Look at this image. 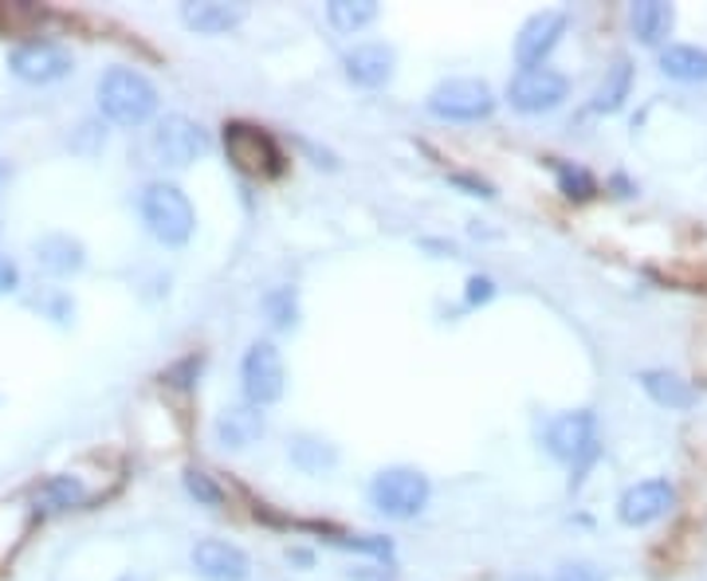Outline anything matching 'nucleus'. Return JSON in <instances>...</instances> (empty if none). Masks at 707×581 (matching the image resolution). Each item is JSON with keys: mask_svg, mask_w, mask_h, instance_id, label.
Segmentation results:
<instances>
[{"mask_svg": "<svg viewBox=\"0 0 707 581\" xmlns=\"http://www.w3.org/2000/svg\"><path fill=\"white\" fill-rule=\"evenodd\" d=\"M566 12H535V16L518 29V39H515V59L523 67H547L550 52L558 47V39L566 36Z\"/></svg>", "mask_w": 707, "mask_h": 581, "instance_id": "f8f14e48", "label": "nucleus"}, {"mask_svg": "<svg viewBox=\"0 0 707 581\" xmlns=\"http://www.w3.org/2000/svg\"><path fill=\"white\" fill-rule=\"evenodd\" d=\"M36 260H39V267L52 275H76L87 263V255H83V244H79V240L56 232V236L36 240Z\"/></svg>", "mask_w": 707, "mask_h": 581, "instance_id": "aec40b11", "label": "nucleus"}, {"mask_svg": "<svg viewBox=\"0 0 707 581\" xmlns=\"http://www.w3.org/2000/svg\"><path fill=\"white\" fill-rule=\"evenodd\" d=\"M150 150L161 166H193L201 153L208 150V130L201 123H193L189 114H166L158 126H153Z\"/></svg>", "mask_w": 707, "mask_h": 581, "instance_id": "6e6552de", "label": "nucleus"}, {"mask_svg": "<svg viewBox=\"0 0 707 581\" xmlns=\"http://www.w3.org/2000/svg\"><path fill=\"white\" fill-rule=\"evenodd\" d=\"M495 111V91L483 79H444L429 94V114L441 123H480Z\"/></svg>", "mask_w": 707, "mask_h": 581, "instance_id": "423d86ee", "label": "nucleus"}, {"mask_svg": "<svg viewBox=\"0 0 707 581\" xmlns=\"http://www.w3.org/2000/svg\"><path fill=\"white\" fill-rule=\"evenodd\" d=\"M292 459L299 464L303 471H322V468H330L334 459H339V452L330 448L327 441H311V436H299V441H292Z\"/></svg>", "mask_w": 707, "mask_h": 581, "instance_id": "393cba45", "label": "nucleus"}, {"mask_svg": "<svg viewBox=\"0 0 707 581\" xmlns=\"http://www.w3.org/2000/svg\"><path fill=\"white\" fill-rule=\"evenodd\" d=\"M566 94H570V83L555 67H523L508 83V103L518 114H550L566 103Z\"/></svg>", "mask_w": 707, "mask_h": 581, "instance_id": "1a4fd4ad", "label": "nucleus"}, {"mask_svg": "<svg viewBox=\"0 0 707 581\" xmlns=\"http://www.w3.org/2000/svg\"><path fill=\"white\" fill-rule=\"evenodd\" d=\"M672 506H676V488H672L669 479L664 476L641 479V483L625 488V495L617 499V519L625 526H652L669 515Z\"/></svg>", "mask_w": 707, "mask_h": 581, "instance_id": "9b49d317", "label": "nucleus"}, {"mask_svg": "<svg viewBox=\"0 0 707 581\" xmlns=\"http://www.w3.org/2000/svg\"><path fill=\"white\" fill-rule=\"evenodd\" d=\"M225 153L244 178H280L283 173V150L272 134L252 123L225 126Z\"/></svg>", "mask_w": 707, "mask_h": 581, "instance_id": "20e7f679", "label": "nucleus"}, {"mask_svg": "<svg viewBox=\"0 0 707 581\" xmlns=\"http://www.w3.org/2000/svg\"><path fill=\"white\" fill-rule=\"evenodd\" d=\"M637 381H641V389L660 405V409H692V405H696L692 381H684V377L672 374V369H645Z\"/></svg>", "mask_w": 707, "mask_h": 581, "instance_id": "f3484780", "label": "nucleus"}, {"mask_svg": "<svg viewBox=\"0 0 707 581\" xmlns=\"http://www.w3.org/2000/svg\"><path fill=\"white\" fill-rule=\"evenodd\" d=\"M672 24H676V12H672V4H660V0H641V4H632L629 9L632 36L649 47L664 44L669 32H672Z\"/></svg>", "mask_w": 707, "mask_h": 581, "instance_id": "a211bd4d", "label": "nucleus"}, {"mask_svg": "<svg viewBox=\"0 0 707 581\" xmlns=\"http://www.w3.org/2000/svg\"><path fill=\"white\" fill-rule=\"evenodd\" d=\"M0 181H4V166H0Z\"/></svg>", "mask_w": 707, "mask_h": 581, "instance_id": "2f4dec72", "label": "nucleus"}, {"mask_svg": "<svg viewBox=\"0 0 707 581\" xmlns=\"http://www.w3.org/2000/svg\"><path fill=\"white\" fill-rule=\"evenodd\" d=\"M9 67L12 76L24 79V83H56V79L71 76V52L52 39H28V44H20L9 52Z\"/></svg>", "mask_w": 707, "mask_h": 581, "instance_id": "9d476101", "label": "nucleus"}, {"mask_svg": "<svg viewBox=\"0 0 707 581\" xmlns=\"http://www.w3.org/2000/svg\"><path fill=\"white\" fill-rule=\"evenodd\" d=\"M629 91H632V64H629V59H617V64L605 71L602 87L594 91V111L597 114L622 111L625 99H629Z\"/></svg>", "mask_w": 707, "mask_h": 581, "instance_id": "412c9836", "label": "nucleus"}, {"mask_svg": "<svg viewBox=\"0 0 707 581\" xmlns=\"http://www.w3.org/2000/svg\"><path fill=\"white\" fill-rule=\"evenodd\" d=\"M138 213L141 225L150 228L153 240H161L166 248L189 244V236L197 228V213H193L189 197L178 185H170V181H153V185L141 189Z\"/></svg>", "mask_w": 707, "mask_h": 581, "instance_id": "f03ea898", "label": "nucleus"}, {"mask_svg": "<svg viewBox=\"0 0 707 581\" xmlns=\"http://www.w3.org/2000/svg\"><path fill=\"white\" fill-rule=\"evenodd\" d=\"M244 16H248L244 4H225V0H193V4H181L185 29L201 32V36H220V32L236 29Z\"/></svg>", "mask_w": 707, "mask_h": 581, "instance_id": "dca6fc26", "label": "nucleus"}, {"mask_svg": "<svg viewBox=\"0 0 707 581\" xmlns=\"http://www.w3.org/2000/svg\"><path fill=\"white\" fill-rule=\"evenodd\" d=\"M555 178H558V189H562V197L570 201H590L597 193L594 173L574 166V161H555Z\"/></svg>", "mask_w": 707, "mask_h": 581, "instance_id": "b1692460", "label": "nucleus"}, {"mask_svg": "<svg viewBox=\"0 0 707 581\" xmlns=\"http://www.w3.org/2000/svg\"><path fill=\"white\" fill-rule=\"evenodd\" d=\"M523 581H535V578H523Z\"/></svg>", "mask_w": 707, "mask_h": 581, "instance_id": "473e14b6", "label": "nucleus"}, {"mask_svg": "<svg viewBox=\"0 0 707 581\" xmlns=\"http://www.w3.org/2000/svg\"><path fill=\"white\" fill-rule=\"evenodd\" d=\"M342 67H346V79L354 87H386L394 79L397 67V52L389 44H358L354 52L342 56Z\"/></svg>", "mask_w": 707, "mask_h": 581, "instance_id": "4468645a", "label": "nucleus"}, {"mask_svg": "<svg viewBox=\"0 0 707 581\" xmlns=\"http://www.w3.org/2000/svg\"><path fill=\"white\" fill-rule=\"evenodd\" d=\"M189 562L205 581H248V573H252L248 554L225 538H201L189 554Z\"/></svg>", "mask_w": 707, "mask_h": 581, "instance_id": "ddd939ff", "label": "nucleus"}, {"mask_svg": "<svg viewBox=\"0 0 707 581\" xmlns=\"http://www.w3.org/2000/svg\"><path fill=\"white\" fill-rule=\"evenodd\" d=\"M185 488H189V495L197 499V503H205V506H220L225 503V491L213 483V479L205 476V471H197V468H189L185 471Z\"/></svg>", "mask_w": 707, "mask_h": 581, "instance_id": "bb28decb", "label": "nucleus"}, {"mask_svg": "<svg viewBox=\"0 0 707 581\" xmlns=\"http://www.w3.org/2000/svg\"><path fill=\"white\" fill-rule=\"evenodd\" d=\"M547 448L555 459L570 464L578 471L574 483H582V471L597 459V417L590 409L555 417L547 429Z\"/></svg>", "mask_w": 707, "mask_h": 581, "instance_id": "39448f33", "label": "nucleus"}, {"mask_svg": "<svg viewBox=\"0 0 707 581\" xmlns=\"http://www.w3.org/2000/svg\"><path fill=\"white\" fill-rule=\"evenodd\" d=\"M99 111L111 118L114 126H146L158 114V87L150 79L134 71V67H111L99 79Z\"/></svg>", "mask_w": 707, "mask_h": 581, "instance_id": "f257e3e1", "label": "nucleus"}, {"mask_svg": "<svg viewBox=\"0 0 707 581\" xmlns=\"http://www.w3.org/2000/svg\"><path fill=\"white\" fill-rule=\"evenodd\" d=\"M240 381H244V397L248 405L264 409L275 405L287 389V369H283V354L275 342H252L240 362Z\"/></svg>", "mask_w": 707, "mask_h": 581, "instance_id": "0eeeda50", "label": "nucleus"}, {"mask_svg": "<svg viewBox=\"0 0 707 581\" xmlns=\"http://www.w3.org/2000/svg\"><path fill=\"white\" fill-rule=\"evenodd\" d=\"M558 581H605V573L590 562H570V566H562Z\"/></svg>", "mask_w": 707, "mask_h": 581, "instance_id": "cd10ccee", "label": "nucleus"}, {"mask_svg": "<svg viewBox=\"0 0 707 581\" xmlns=\"http://www.w3.org/2000/svg\"><path fill=\"white\" fill-rule=\"evenodd\" d=\"M213 436L225 452H244L252 448L260 436H264V413L255 405H228L220 409L217 424H213Z\"/></svg>", "mask_w": 707, "mask_h": 581, "instance_id": "2eb2a0df", "label": "nucleus"}, {"mask_svg": "<svg viewBox=\"0 0 707 581\" xmlns=\"http://www.w3.org/2000/svg\"><path fill=\"white\" fill-rule=\"evenodd\" d=\"M20 287V272H16V263L12 260H4L0 255V295H12V290Z\"/></svg>", "mask_w": 707, "mask_h": 581, "instance_id": "c756f323", "label": "nucleus"}, {"mask_svg": "<svg viewBox=\"0 0 707 581\" xmlns=\"http://www.w3.org/2000/svg\"><path fill=\"white\" fill-rule=\"evenodd\" d=\"M327 20L339 32H362L366 24H374L377 20V4L374 0H330Z\"/></svg>", "mask_w": 707, "mask_h": 581, "instance_id": "4be33fe9", "label": "nucleus"}, {"mask_svg": "<svg viewBox=\"0 0 707 581\" xmlns=\"http://www.w3.org/2000/svg\"><path fill=\"white\" fill-rule=\"evenodd\" d=\"M264 310H267V319H272V327H280V330H287V327L299 322V303H295L292 287L272 290V295L264 299Z\"/></svg>", "mask_w": 707, "mask_h": 581, "instance_id": "a878e982", "label": "nucleus"}, {"mask_svg": "<svg viewBox=\"0 0 707 581\" xmlns=\"http://www.w3.org/2000/svg\"><path fill=\"white\" fill-rule=\"evenodd\" d=\"M39 503L47 506V511H64V506H79L87 499V488L79 483V476H52L39 488Z\"/></svg>", "mask_w": 707, "mask_h": 581, "instance_id": "5701e85b", "label": "nucleus"}, {"mask_svg": "<svg viewBox=\"0 0 707 581\" xmlns=\"http://www.w3.org/2000/svg\"><path fill=\"white\" fill-rule=\"evenodd\" d=\"M491 295H495V283H491L488 275H471L468 280V307H480V303H488Z\"/></svg>", "mask_w": 707, "mask_h": 581, "instance_id": "c85d7f7f", "label": "nucleus"}, {"mask_svg": "<svg viewBox=\"0 0 707 581\" xmlns=\"http://www.w3.org/2000/svg\"><path fill=\"white\" fill-rule=\"evenodd\" d=\"M429 476L417 468H386L369 483V503L386 519H417L429 503Z\"/></svg>", "mask_w": 707, "mask_h": 581, "instance_id": "7ed1b4c3", "label": "nucleus"}, {"mask_svg": "<svg viewBox=\"0 0 707 581\" xmlns=\"http://www.w3.org/2000/svg\"><path fill=\"white\" fill-rule=\"evenodd\" d=\"M660 71L676 83H707V47L669 44L660 52Z\"/></svg>", "mask_w": 707, "mask_h": 581, "instance_id": "6ab92c4d", "label": "nucleus"}, {"mask_svg": "<svg viewBox=\"0 0 707 581\" xmlns=\"http://www.w3.org/2000/svg\"><path fill=\"white\" fill-rule=\"evenodd\" d=\"M453 181H456V185H464V189H471V197H491V185H483V181L464 178V173H453Z\"/></svg>", "mask_w": 707, "mask_h": 581, "instance_id": "7c9ffc66", "label": "nucleus"}]
</instances>
